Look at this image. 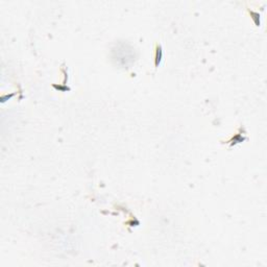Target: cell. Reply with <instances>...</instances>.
Segmentation results:
<instances>
[{"label":"cell","mask_w":267,"mask_h":267,"mask_svg":"<svg viewBox=\"0 0 267 267\" xmlns=\"http://www.w3.org/2000/svg\"><path fill=\"white\" fill-rule=\"evenodd\" d=\"M163 57V50L162 47L160 45L157 46V49H155V67H159L161 61H162Z\"/></svg>","instance_id":"6da1fadb"},{"label":"cell","mask_w":267,"mask_h":267,"mask_svg":"<svg viewBox=\"0 0 267 267\" xmlns=\"http://www.w3.org/2000/svg\"><path fill=\"white\" fill-rule=\"evenodd\" d=\"M249 14L253 16V19L255 21V23H256V25L260 26V14L259 13H255L253 11H249Z\"/></svg>","instance_id":"7a4b0ae2"}]
</instances>
